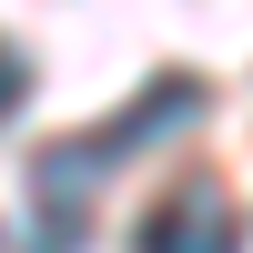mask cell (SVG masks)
I'll return each mask as SVG.
<instances>
[{
  "label": "cell",
  "mask_w": 253,
  "mask_h": 253,
  "mask_svg": "<svg viewBox=\"0 0 253 253\" xmlns=\"http://www.w3.org/2000/svg\"><path fill=\"white\" fill-rule=\"evenodd\" d=\"M112 172L101 162V142L91 132H71V142H51V152L31 162V253H81V233H91V182Z\"/></svg>",
  "instance_id": "1"
},
{
  "label": "cell",
  "mask_w": 253,
  "mask_h": 253,
  "mask_svg": "<svg viewBox=\"0 0 253 253\" xmlns=\"http://www.w3.org/2000/svg\"><path fill=\"white\" fill-rule=\"evenodd\" d=\"M132 253H243V213L223 182H172L132 223Z\"/></svg>",
  "instance_id": "2"
},
{
  "label": "cell",
  "mask_w": 253,
  "mask_h": 253,
  "mask_svg": "<svg viewBox=\"0 0 253 253\" xmlns=\"http://www.w3.org/2000/svg\"><path fill=\"white\" fill-rule=\"evenodd\" d=\"M20 91H31V61H20V51H10V41H0V122H10V112H20Z\"/></svg>",
  "instance_id": "3"
}]
</instances>
